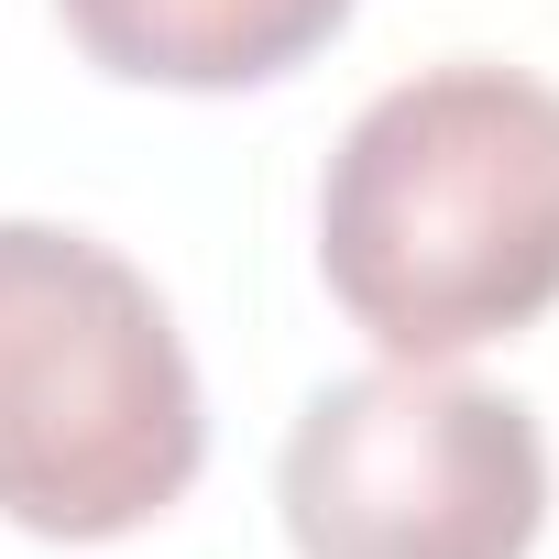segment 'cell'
Instances as JSON below:
<instances>
[{"label":"cell","mask_w":559,"mask_h":559,"mask_svg":"<svg viewBox=\"0 0 559 559\" xmlns=\"http://www.w3.org/2000/svg\"><path fill=\"white\" fill-rule=\"evenodd\" d=\"M319 274L384 362H472L559 308V88L450 56L362 99L319 176Z\"/></svg>","instance_id":"cell-1"},{"label":"cell","mask_w":559,"mask_h":559,"mask_svg":"<svg viewBox=\"0 0 559 559\" xmlns=\"http://www.w3.org/2000/svg\"><path fill=\"white\" fill-rule=\"evenodd\" d=\"M209 395L154 274L67 219H0V515L110 548L187 504Z\"/></svg>","instance_id":"cell-2"},{"label":"cell","mask_w":559,"mask_h":559,"mask_svg":"<svg viewBox=\"0 0 559 559\" xmlns=\"http://www.w3.org/2000/svg\"><path fill=\"white\" fill-rule=\"evenodd\" d=\"M274 504L297 559H526L548 526V439L504 384L373 362L297 406Z\"/></svg>","instance_id":"cell-3"},{"label":"cell","mask_w":559,"mask_h":559,"mask_svg":"<svg viewBox=\"0 0 559 559\" xmlns=\"http://www.w3.org/2000/svg\"><path fill=\"white\" fill-rule=\"evenodd\" d=\"M56 23L99 78L230 99V88L297 78L352 23V0H56Z\"/></svg>","instance_id":"cell-4"}]
</instances>
